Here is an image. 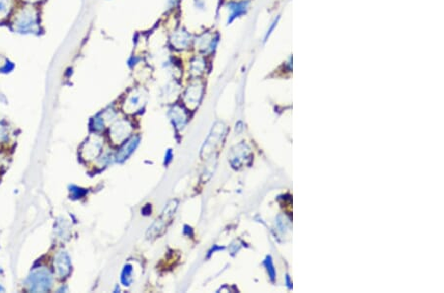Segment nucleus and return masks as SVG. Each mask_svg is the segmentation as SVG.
Segmentation results:
<instances>
[{
  "mask_svg": "<svg viewBox=\"0 0 444 293\" xmlns=\"http://www.w3.org/2000/svg\"><path fill=\"white\" fill-rule=\"evenodd\" d=\"M178 208V201L174 199L171 200L164 209L161 216L158 219L149 227L148 231L146 232V237L148 239H153L160 236L164 233L165 229L168 226V224L171 222L172 217L174 216L175 212Z\"/></svg>",
  "mask_w": 444,
  "mask_h": 293,
  "instance_id": "1",
  "label": "nucleus"
},
{
  "mask_svg": "<svg viewBox=\"0 0 444 293\" xmlns=\"http://www.w3.org/2000/svg\"><path fill=\"white\" fill-rule=\"evenodd\" d=\"M38 19L32 9H24L15 21V27L18 32L31 33L37 29Z\"/></svg>",
  "mask_w": 444,
  "mask_h": 293,
  "instance_id": "2",
  "label": "nucleus"
},
{
  "mask_svg": "<svg viewBox=\"0 0 444 293\" xmlns=\"http://www.w3.org/2000/svg\"><path fill=\"white\" fill-rule=\"evenodd\" d=\"M51 275L50 273L45 270L35 271L30 277V290L32 291H47L51 286Z\"/></svg>",
  "mask_w": 444,
  "mask_h": 293,
  "instance_id": "3",
  "label": "nucleus"
},
{
  "mask_svg": "<svg viewBox=\"0 0 444 293\" xmlns=\"http://www.w3.org/2000/svg\"><path fill=\"white\" fill-rule=\"evenodd\" d=\"M203 93H204V85L201 82H192L184 93L183 101L185 105L190 110H195L201 102Z\"/></svg>",
  "mask_w": 444,
  "mask_h": 293,
  "instance_id": "4",
  "label": "nucleus"
},
{
  "mask_svg": "<svg viewBox=\"0 0 444 293\" xmlns=\"http://www.w3.org/2000/svg\"><path fill=\"white\" fill-rule=\"evenodd\" d=\"M132 131V127L127 120L116 122L110 129V137L115 144L123 143Z\"/></svg>",
  "mask_w": 444,
  "mask_h": 293,
  "instance_id": "5",
  "label": "nucleus"
},
{
  "mask_svg": "<svg viewBox=\"0 0 444 293\" xmlns=\"http://www.w3.org/2000/svg\"><path fill=\"white\" fill-rule=\"evenodd\" d=\"M102 149V139L100 136H91L82 147V156L84 159L90 160L96 158Z\"/></svg>",
  "mask_w": 444,
  "mask_h": 293,
  "instance_id": "6",
  "label": "nucleus"
},
{
  "mask_svg": "<svg viewBox=\"0 0 444 293\" xmlns=\"http://www.w3.org/2000/svg\"><path fill=\"white\" fill-rule=\"evenodd\" d=\"M146 100V94L143 90H134L128 97L125 103V110L127 113H134L143 108V104Z\"/></svg>",
  "mask_w": 444,
  "mask_h": 293,
  "instance_id": "7",
  "label": "nucleus"
},
{
  "mask_svg": "<svg viewBox=\"0 0 444 293\" xmlns=\"http://www.w3.org/2000/svg\"><path fill=\"white\" fill-rule=\"evenodd\" d=\"M190 35L185 30H177L175 31L171 38L170 42L175 49H187L190 45Z\"/></svg>",
  "mask_w": 444,
  "mask_h": 293,
  "instance_id": "8",
  "label": "nucleus"
},
{
  "mask_svg": "<svg viewBox=\"0 0 444 293\" xmlns=\"http://www.w3.org/2000/svg\"><path fill=\"white\" fill-rule=\"evenodd\" d=\"M54 268L59 277H66L70 272V260L65 252H60L54 260Z\"/></svg>",
  "mask_w": 444,
  "mask_h": 293,
  "instance_id": "9",
  "label": "nucleus"
},
{
  "mask_svg": "<svg viewBox=\"0 0 444 293\" xmlns=\"http://www.w3.org/2000/svg\"><path fill=\"white\" fill-rule=\"evenodd\" d=\"M169 114H170V118H171L173 124L178 130H182L185 127L187 120H188V116H187L186 111L182 107L175 106L173 109H171Z\"/></svg>",
  "mask_w": 444,
  "mask_h": 293,
  "instance_id": "10",
  "label": "nucleus"
},
{
  "mask_svg": "<svg viewBox=\"0 0 444 293\" xmlns=\"http://www.w3.org/2000/svg\"><path fill=\"white\" fill-rule=\"evenodd\" d=\"M140 143V137L135 136L133 137L131 140H129L125 146L121 149V151L118 153L117 155V160L119 162H123L124 160H126L127 157L134 151V149Z\"/></svg>",
  "mask_w": 444,
  "mask_h": 293,
  "instance_id": "11",
  "label": "nucleus"
},
{
  "mask_svg": "<svg viewBox=\"0 0 444 293\" xmlns=\"http://www.w3.org/2000/svg\"><path fill=\"white\" fill-rule=\"evenodd\" d=\"M190 73L192 76H200L206 70V62L202 57H197L190 63Z\"/></svg>",
  "mask_w": 444,
  "mask_h": 293,
  "instance_id": "12",
  "label": "nucleus"
},
{
  "mask_svg": "<svg viewBox=\"0 0 444 293\" xmlns=\"http://www.w3.org/2000/svg\"><path fill=\"white\" fill-rule=\"evenodd\" d=\"M213 41H214L213 38L210 37L209 35H206V34L202 35L199 39V44H198L199 49L203 51H206L211 49V47L213 46Z\"/></svg>",
  "mask_w": 444,
  "mask_h": 293,
  "instance_id": "13",
  "label": "nucleus"
},
{
  "mask_svg": "<svg viewBox=\"0 0 444 293\" xmlns=\"http://www.w3.org/2000/svg\"><path fill=\"white\" fill-rule=\"evenodd\" d=\"M247 8V4L245 2L243 3H235L233 5H231L230 10H231V15H230V21H232L234 18L239 17L241 14H243L246 11Z\"/></svg>",
  "mask_w": 444,
  "mask_h": 293,
  "instance_id": "14",
  "label": "nucleus"
},
{
  "mask_svg": "<svg viewBox=\"0 0 444 293\" xmlns=\"http://www.w3.org/2000/svg\"><path fill=\"white\" fill-rule=\"evenodd\" d=\"M131 275H132V267L130 265H127L123 271V274H122V281L126 286L130 285V283L132 281Z\"/></svg>",
  "mask_w": 444,
  "mask_h": 293,
  "instance_id": "15",
  "label": "nucleus"
},
{
  "mask_svg": "<svg viewBox=\"0 0 444 293\" xmlns=\"http://www.w3.org/2000/svg\"><path fill=\"white\" fill-rule=\"evenodd\" d=\"M10 9V0H0V18L4 17Z\"/></svg>",
  "mask_w": 444,
  "mask_h": 293,
  "instance_id": "16",
  "label": "nucleus"
},
{
  "mask_svg": "<svg viewBox=\"0 0 444 293\" xmlns=\"http://www.w3.org/2000/svg\"><path fill=\"white\" fill-rule=\"evenodd\" d=\"M93 128L98 130L104 129V118L98 116V118L94 119V127Z\"/></svg>",
  "mask_w": 444,
  "mask_h": 293,
  "instance_id": "17",
  "label": "nucleus"
},
{
  "mask_svg": "<svg viewBox=\"0 0 444 293\" xmlns=\"http://www.w3.org/2000/svg\"><path fill=\"white\" fill-rule=\"evenodd\" d=\"M266 266L268 267V271H270L269 273H270V277H271V279H274V270H273V267H272V263H271L270 258H268L267 260H266Z\"/></svg>",
  "mask_w": 444,
  "mask_h": 293,
  "instance_id": "18",
  "label": "nucleus"
},
{
  "mask_svg": "<svg viewBox=\"0 0 444 293\" xmlns=\"http://www.w3.org/2000/svg\"><path fill=\"white\" fill-rule=\"evenodd\" d=\"M7 134L8 133H7L6 130L4 128L0 127V141H3L4 139H7V137H8Z\"/></svg>",
  "mask_w": 444,
  "mask_h": 293,
  "instance_id": "19",
  "label": "nucleus"
},
{
  "mask_svg": "<svg viewBox=\"0 0 444 293\" xmlns=\"http://www.w3.org/2000/svg\"><path fill=\"white\" fill-rule=\"evenodd\" d=\"M166 157H167V161H166V163H168V161H170V160H171V157H172V152H171V150H169V151H168V153H167Z\"/></svg>",
  "mask_w": 444,
  "mask_h": 293,
  "instance_id": "20",
  "label": "nucleus"
},
{
  "mask_svg": "<svg viewBox=\"0 0 444 293\" xmlns=\"http://www.w3.org/2000/svg\"><path fill=\"white\" fill-rule=\"evenodd\" d=\"M30 1H37V0H30Z\"/></svg>",
  "mask_w": 444,
  "mask_h": 293,
  "instance_id": "21",
  "label": "nucleus"
}]
</instances>
